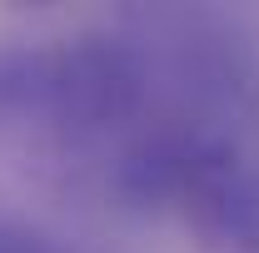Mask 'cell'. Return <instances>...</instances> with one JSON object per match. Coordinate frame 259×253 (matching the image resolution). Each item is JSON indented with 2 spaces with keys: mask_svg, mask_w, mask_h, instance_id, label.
Segmentation results:
<instances>
[{
  "mask_svg": "<svg viewBox=\"0 0 259 253\" xmlns=\"http://www.w3.org/2000/svg\"><path fill=\"white\" fill-rule=\"evenodd\" d=\"M145 95V75L135 50L110 35H80L50 50V104L45 119L75 134L125 124Z\"/></svg>",
  "mask_w": 259,
  "mask_h": 253,
  "instance_id": "obj_1",
  "label": "cell"
},
{
  "mask_svg": "<svg viewBox=\"0 0 259 253\" xmlns=\"http://www.w3.org/2000/svg\"><path fill=\"white\" fill-rule=\"evenodd\" d=\"M175 209L204 248L259 253V164L225 139H199Z\"/></svg>",
  "mask_w": 259,
  "mask_h": 253,
  "instance_id": "obj_2",
  "label": "cell"
},
{
  "mask_svg": "<svg viewBox=\"0 0 259 253\" xmlns=\"http://www.w3.org/2000/svg\"><path fill=\"white\" fill-rule=\"evenodd\" d=\"M194 149H199V139H190V134H150V139H140L115 164V194L130 209L175 204L180 189H185V174L194 164Z\"/></svg>",
  "mask_w": 259,
  "mask_h": 253,
  "instance_id": "obj_3",
  "label": "cell"
},
{
  "mask_svg": "<svg viewBox=\"0 0 259 253\" xmlns=\"http://www.w3.org/2000/svg\"><path fill=\"white\" fill-rule=\"evenodd\" d=\"M50 104V50L0 45V129L20 119H45Z\"/></svg>",
  "mask_w": 259,
  "mask_h": 253,
  "instance_id": "obj_4",
  "label": "cell"
},
{
  "mask_svg": "<svg viewBox=\"0 0 259 253\" xmlns=\"http://www.w3.org/2000/svg\"><path fill=\"white\" fill-rule=\"evenodd\" d=\"M0 253H65L55 238H45L40 228L20 219H0Z\"/></svg>",
  "mask_w": 259,
  "mask_h": 253,
  "instance_id": "obj_5",
  "label": "cell"
}]
</instances>
